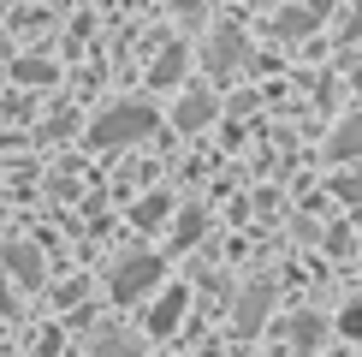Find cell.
<instances>
[{
	"label": "cell",
	"instance_id": "4",
	"mask_svg": "<svg viewBox=\"0 0 362 357\" xmlns=\"http://www.w3.org/2000/svg\"><path fill=\"white\" fill-rule=\"evenodd\" d=\"M6 274L18 280V286H42V280H48V262L30 244H6Z\"/></svg>",
	"mask_w": 362,
	"mask_h": 357
},
{
	"label": "cell",
	"instance_id": "11",
	"mask_svg": "<svg viewBox=\"0 0 362 357\" xmlns=\"http://www.w3.org/2000/svg\"><path fill=\"white\" fill-rule=\"evenodd\" d=\"M173 215V197H143L137 208H131V220H137V227H155V220H167Z\"/></svg>",
	"mask_w": 362,
	"mask_h": 357
},
{
	"label": "cell",
	"instance_id": "6",
	"mask_svg": "<svg viewBox=\"0 0 362 357\" xmlns=\"http://www.w3.org/2000/svg\"><path fill=\"white\" fill-rule=\"evenodd\" d=\"M185 304H190V292H178V286H173L155 310H148V334H155V339H160V334H173V327L185 322Z\"/></svg>",
	"mask_w": 362,
	"mask_h": 357
},
{
	"label": "cell",
	"instance_id": "17",
	"mask_svg": "<svg viewBox=\"0 0 362 357\" xmlns=\"http://www.w3.org/2000/svg\"><path fill=\"white\" fill-rule=\"evenodd\" d=\"M344 334H362V310H344Z\"/></svg>",
	"mask_w": 362,
	"mask_h": 357
},
{
	"label": "cell",
	"instance_id": "16",
	"mask_svg": "<svg viewBox=\"0 0 362 357\" xmlns=\"http://www.w3.org/2000/svg\"><path fill=\"white\" fill-rule=\"evenodd\" d=\"M333 191H339L351 208H362V178H333Z\"/></svg>",
	"mask_w": 362,
	"mask_h": 357
},
{
	"label": "cell",
	"instance_id": "10",
	"mask_svg": "<svg viewBox=\"0 0 362 357\" xmlns=\"http://www.w3.org/2000/svg\"><path fill=\"white\" fill-rule=\"evenodd\" d=\"M89 357H143V346L107 327V334H95V339H89Z\"/></svg>",
	"mask_w": 362,
	"mask_h": 357
},
{
	"label": "cell",
	"instance_id": "5",
	"mask_svg": "<svg viewBox=\"0 0 362 357\" xmlns=\"http://www.w3.org/2000/svg\"><path fill=\"white\" fill-rule=\"evenodd\" d=\"M208 119H214V96H208V89H190V96L173 108V125L178 131H202Z\"/></svg>",
	"mask_w": 362,
	"mask_h": 357
},
{
	"label": "cell",
	"instance_id": "18",
	"mask_svg": "<svg viewBox=\"0 0 362 357\" xmlns=\"http://www.w3.org/2000/svg\"><path fill=\"white\" fill-rule=\"evenodd\" d=\"M356 89H362V66H356Z\"/></svg>",
	"mask_w": 362,
	"mask_h": 357
},
{
	"label": "cell",
	"instance_id": "19",
	"mask_svg": "<svg viewBox=\"0 0 362 357\" xmlns=\"http://www.w3.org/2000/svg\"><path fill=\"white\" fill-rule=\"evenodd\" d=\"M333 357H351V351H333Z\"/></svg>",
	"mask_w": 362,
	"mask_h": 357
},
{
	"label": "cell",
	"instance_id": "13",
	"mask_svg": "<svg viewBox=\"0 0 362 357\" xmlns=\"http://www.w3.org/2000/svg\"><path fill=\"white\" fill-rule=\"evenodd\" d=\"M321 334H327V327L315 322V316H297V322H291V339H297L303 351H315V339H321Z\"/></svg>",
	"mask_w": 362,
	"mask_h": 357
},
{
	"label": "cell",
	"instance_id": "3",
	"mask_svg": "<svg viewBox=\"0 0 362 357\" xmlns=\"http://www.w3.org/2000/svg\"><path fill=\"white\" fill-rule=\"evenodd\" d=\"M238 66H244V36H238V30H220V36L208 42V72H214V78H232Z\"/></svg>",
	"mask_w": 362,
	"mask_h": 357
},
{
	"label": "cell",
	"instance_id": "2",
	"mask_svg": "<svg viewBox=\"0 0 362 357\" xmlns=\"http://www.w3.org/2000/svg\"><path fill=\"white\" fill-rule=\"evenodd\" d=\"M155 280H160V256H125L113 268V298L119 304H125V298H143Z\"/></svg>",
	"mask_w": 362,
	"mask_h": 357
},
{
	"label": "cell",
	"instance_id": "8",
	"mask_svg": "<svg viewBox=\"0 0 362 357\" xmlns=\"http://www.w3.org/2000/svg\"><path fill=\"white\" fill-rule=\"evenodd\" d=\"M327 149H333L339 161H362V113H351V119H344V125L333 131V143H327Z\"/></svg>",
	"mask_w": 362,
	"mask_h": 357
},
{
	"label": "cell",
	"instance_id": "14",
	"mask_svg": "<svg viewBox=\"0 0 362 357\" xmlns=\"http://www.w3.org/2000/svg\"><path fill=\"white\" fill-rule=\"evenodd\" d=\"M315 18H321V12H285L274 30H279V36H303V30H315Z\"/></svg>",
	"mask_w": 362,
	"mask_h": 357
},
{
	"label": "cell",
	"instance_id": "7",
	"mask_svg": "<svg viewBox=\"0 0 362 357\" xmlns=\"http://www.w3.org/2000/svg\"><path fill=\"white\" fill-rule=\"evenodd\" d=\"M267 298H274V292H267V280H262V286H250L244 298H238V327H244V334H255V327H262Z\"/></svg>",
	"mask_w": 362,
	"mask_h": 357
},
{
	"label": "cell",
	"instance_id": "15",
	"mask_svg": "<svg viewBox=\"0 0 362 357\" xmlns=\"http://www.w3.org/2000/svg\"><path fill=\"white\" fill-rule=\"evenodd\" d=\"M54 66H42V60H18V84H48Z\"/></svg>",
	"mask_w": 362,
	"mask_h": 357
},
{
	"label": "cell",
	"instance_id": "12",
	"mask_svg": "<svg viewBox=\"0 0 362 357\" xmlns=\"http://www.w3.org/2000/svg\"><path fill=\"white\" fill-rule=\"evenodd\" d=\"M178 72H185V48H167L155 60V84H178Z\"/></svg>",
	"mask_w": 362,
	"mask_h": 357
},
{
	"label": "cell",
	"instance_id": "1",
	"mask_svg": "<svg viewBox=\"0 0 362 357\" xmlns=\"http://www.w3.org/2000/svg\"><path fill=\"white\" fill-rule=\"evenodd\" d=\"M160 125V113L148 108V101H119V108H107L89 125V137H95L101 149H113V143H137V137H148V131Z\"/></svg>",
	"mask_w": 362,
	"mask_h": 357
},
{
	"label": "cell",
	"instance_id": "9",
	"mask_svg": "<svg viewBox=\"0 0 362 357\" xmlns=\"http://www.w3.org/2000/svg\"><path fill=\"white\" fill-rule=\"evenodd\" d=\"M202 227H208V215H202V208H178V220H173V250H190L196 244V238H202Z\"/></svg>",
	"mask_w": 362,
	"mask_h": 357
}]
</instances>
